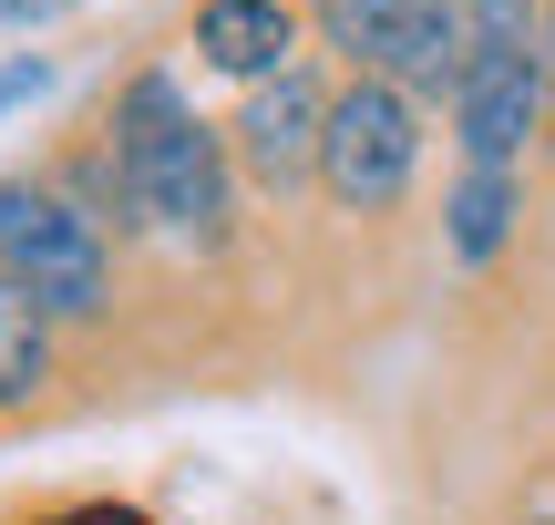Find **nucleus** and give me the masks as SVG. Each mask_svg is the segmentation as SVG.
<instances>
[{
	"mask_svg": "<svg viewBox=\"0 0 555 525\" xmlns=\"http://www.w3.org/2000/svg\"><path fill=\"white\" fill-rule=\"evenodd\" d=\"M422 165V114L401 82L360 73L350 93L330 103V144H319V185H330L339 206H391L401 185H412Z\"/></svg>",
	"mask_w": 555,
	"mask_h": 525,
	"instance_id": "obj_4",
	"label": "nucleus"
},
{
	"mask_svg": "<svg viewBox=\"0 0 555 525\" xmlns=\"http://www.w3.org/2000/svg\"><path fill=\"white\" fill-rule=\"evenodd\" d=\"M0 279H21L52 320H93V309L114 299L103 227L82 217L62 185H0Z\"/></svg>",
	"mask_w": 555,
	"mask_h": 525,
	"instance_id": "obj_2",
	"label": "nucleus"
},
{
	"mask_svg": "<svg viewBox=\"0 0 555 525\" xmlns=\"http://www.w3.org/2000/svg\"><path fill=\"white\" fill-rule=\"evenodd\" d=\"M463 31H474V52H535L545 31V0H453Z\"/></svg>",
	"mask_w": 555,
	"mask_h": 525,
	"instance_id": "obj_10",
	"label": "nucleus"
},
{
	"mask_svg": "<svg viewBox=\"0 0 555 525\" xmlns=\"http://www.w3.org/2000/svg\"><path fill=\"white\" fill-rule=\"evenodd\" d=\"M196 52L237 82H278L298 62V11L288 0H206L196 11Z\"/></svg>",
	"mask_w": 555,
	"mask_h": 525,
	"instance_id": "obj_7",
	"label": "nucleus"
},
{
	"mask_svg": "<svg viewBox=\"0 0 555 525\" xmlns=\"http://www.w3.org/2000/svg\"><path fill=\"white\" fill-rule=\"evenodd\" d=\"M41 82H52V62H41V52H11V62H0V114H11V103H31Z\"/></svg>",
	"mask_w": 555,
	"mask_h": 525,
	"instance_id": "obj_11",
	"label": "nucleus"
},
{
	"mask_svg": "<svg viewBox=\"0 0 555 525\" xmlns=\"http://www.w3.org/2000/svg\"><path fill=\"white\" fill-rule=\"evenodd\" d=\"M535 62H545V82H555V0H545V31H535Z\"/></svg>",
	"mask_w": 555,
	"mask_h": 525,
	"instance_id": "obj_12",
	"label": "nucleus"
},
{
	"mask_svg": "<svg viewBox=\"0 0 555 525\" xmlns=\"http://www.w3.org/2000/svg\"><path fill=\"white\" fill-rule=\"evenodd\" d=\"M0 11H11V21H31V11H52V0H0Z\"/></svg>",
	"mask_w": 555,
	"mask_h": 525,
	"instance_id": "obj_13",
	"label": "nucleus"
},
{
	"mask_svg": "<svg viewBox=\"0 0 555 525\" xmlns=\"http://www.w3.org/2000/svg\"><path fill=\"white\" fill-rule=\"evenodd\" d=\"M515 176H494V165H463L453 206H442V238H453V258H494L504 238H515Z\"/></svg>",
	"mask_w": 555,
	"mask_h": 525,
	"instance_id": "obj_9",
	"label": "nucleus"
},
{
	"mask_svg": "<svg viewBox=\"0 0 555 525\" xmlns=\"http://www.w3.org/2000/svg\"><path fill=\"white\" fill-rule=\"evenodd\" d=\"M309 11L360 73L401 82V93H453L474 62V31L453 0H309Z\"/></svg>",
	"mask_w": 555,
	"mask_h": 525,
	"instance_id": "obj_3",
	"label": "nucleus"
},
{
	"mask_svg": "<svg viewBox=\"0 0 555 525\" xmlns=\"http://www.w3.org/2000/svg\"><path fill=\"white\" fill-rule=\"evenodd\" d=\"M41 382H52V309L21 279H0V412H21Z\"/></svg>",
	"mask_w": 555,
	"mask_h": 525,
	"instance_id": "obj_8",
	"label": "nucleus"
},
{
	"mask_svg": "<svg viewBox=\"0 0 555 525\" xmlns=\"http://www.w3.org/2000/svg\"><path fill=\"white\" fill-rule=\"evenodd\" d=\"M545 114V62L535 52H474L453 82V135H463V165H494V176H515L525 135H535Z\"/></svg>",
	"mask_w": 555,
	"mask_h": 525,
	"instance_id": "obj_5",
	"label": "nucleus"
},
{
	"mask_svg": "<svg viewBox=\"0 0 555 525\" xmlns=\"http://www.w3.org/2000/svg\"><path fill=\"white\" fill-rule=\"evenodd\" d=\"M330 103H339V93H319L298 62H288L278 82H247V114H237V155H247V176H258V185H298V176H319Z\"/></svg>",
	"mask_w": 555,
	"mask_h": 525,
	"instance_id": "obj_6",
	"label": "nucleus"
},
{
	"mask_svg": "<svg viewBox=\"0 0 555 525\" xmlns=\"http://www.w3.org/2000/svg\"><path fill=\"white\" fill-rule=\"evenodd\" d=\"M114 165L134 185V217L165 227L185 247H217L227 238V155L217 135L196 124V103L176 93V73H134L114 103Z\"/></svg>",
	"mask_w": 555,
	"mask_h": 525,
	"instance_id": "obj_1",
	"label": "nucleus"
}]
</instances>
